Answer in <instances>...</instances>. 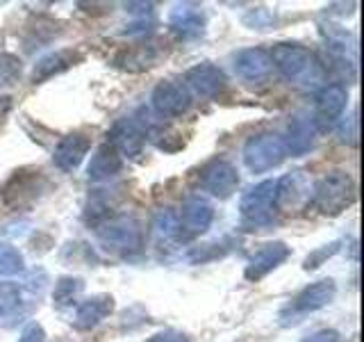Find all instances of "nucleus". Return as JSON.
I'll list each match as a JSON object with an SVG mask.
<instances>
[{"mask_svg": "<svg viewBox=\"0 0 364 342\" xmlns=\"http://www.w3.org/2000/svg\"><path fill=\"white\" fill-rule=\"evenodd\" d=\"M271 64L294 85L310 87L323 78V66L316 60V55L301 43L280 41L269 53Z\"/></svg>", "mask_w": 364, "mask_h": 342, "instance_id": "nucleus-1", "label": "nucleus"}, {"mask_svg": "<svg viewBox=\"0 0 364 342\" xmlns=\"http://www.w3.org/2000/svg\"><path fill=\"white\" fill-rule=\"evenodd\" d=\"M355 201V182L346 171H330L312 187L310 203L314 210L328 217H337Z\"/></svg>", "mask_w": 364, "mask_h": 342, "instance_id": "nucleus-2", "label": "nucleus"}, {"mask_svg": "<svg viewBox=\"0 0 364 342\" xmlns=\"http://www.w3.org/2000/svg\"><path fill=\"white\" fill-rule=\"evenodd\" d=\"M98 231L100 247L117 256H134L144 249V226L134 217H117L105 222Z\"/></svg>", "mask_w": 364, "mask_h": 342, "instance_id": "nucleus-3", "label": "nucleus"}, {"mask_svg": "<svg viewBox=\"0 0 364 342\" xmlns=\"http://www.w3.org/2000/svg\"><path fill=\"white\" fill-rule=\"evenodd\" d=\"M335 294H337V283L333 279H321L312 285H307V288H303L287 306H284V311L280 313L282 326H291L296 322H301L305 315L321 311L328 304H333Z\"/></svg>", "mask_w": 364, "mask_h": 342, "instance_id": "nucleus-4", "label": "nucleus"}, {"mask_svg": "<svg viewBox=\"0 0 364 342\" xmlns=\"http://www.w3.org/2000/svg\"><path fill=\"white\" fill-rule=\"evenodd\" d=\"M48 190V180L41 171L21 169L11 176L3 187V203L9 210H28L37 203L43 192Z\"/></svg>", "mask_w": 364, "mask_h": 342, "instance_id": "nucleus-5", "label": "nucleus"}, {"mask_svg": "<svg viewBox=\"0 0 364 342\" xmlns=\"http://www.w3.org/2000/svg\"><path fill=\"white\" fill-rule=\"evenodd\" d=\"M239 214L246 226H269L276 214V180H262L259 185L250 187L239 203Z\"/></svg>", "mask_w": 364, "mask_h": 342, "instance_id": "nucleus-6", "label": "nucleus"}, {"mask_svg": "<svg viewBox=\"0 0 364 342\" xmlns=\"http://www.w3.org/2000/svg\"><path fill=\"white\" fill-rule=\"evenodd\" d=\"M284 157H287V151H284L282 137L273 133L250 137L244 146V165L253 174H267L282 165Z\"/></svg>", "mask_w": 364, "mask_h": 342, "instance_id": "nucleus-7", "label": "nucleus"}, {"mask_svg": "<svg viewBox=\"0 0 364 342\" xmlns=\"http://www.w3.org/2000/svg\"><path fill=\"white\" fill-rule=\"evenodd\" d=\"M168 53L166 43L159 39H151V41H139L134 46H128L117 53V57L112 60V64L117 68H123V71L130 73H141L148 71V68L157 66L164 60Z\"/></svg>", "mask_w": 364, "mask_h": 342, "instance_id": "nucleus-8", "label": "nucleus"}, {"mask_svg": "<svg viewBox=\"0 0 364 342\" xmlns=\"http://www.w3.org/2000/svg\"><path fill=\"white\" fill-rule=\"evenodd\" d=\"M153 110L159 114V117L166 119H176L187 114L191 108V91L187 89L185 83H176V80H162L157 83V87L153 89Z\"/></svg>", "mask_w": 364, "mask_h": 342, "instance_id": "nucleus-9", "label": "nucleus"}, {"mask_svg": "<svg viewBox=\"0 0 364 342\" xmlns=\"http://www.w3.org/2000/svg\"><path fill=\"white\" fill-rule=\"evenodd\" d=\"M107 144H112L117 148V153L121 157H132L136 160L144 151V144H146V123L141 119H134V117H123L117 123L112 125V130L107 133Z\"/></svg>", "mask_w": 364, "mask_h": 342, "instance_id": "nucleus-10", "label": "nucleus"}, {"mask_svg": "<svg viewBox=\"0 0 364 342\" xmlns=\"http://www.w3.org/2000/svg\"><path fill=\"white\" fill-rule=\"evenodd\" d=\"M200 187L210 192L216 199L232 197L239 187V174L232 162L223 157H216L200 169Z\"/></svg>", "mask_w": 364, "mask_h": 342, "instance_id": "nucleus-11", "label": "nucleus"}, {"mask_svg": "<svg viewBox=\"0 0 364 342\" xmlns=\"http://www.w3.org/2000/svg\"><path fill=\"white\" fill-rule=\"evenodd\" d=\"M348 105V89L339 83L326 85L318 89L316 94V105H314V125L321 130H328L330 125H335L339 117L344 114Z\"/></svg>", "mask_w": 364, "mask_h": 342, "instance_id": "nucleus-12", "label": "nucleus"}, {"mask_svg": "<svg viewBox=\"0 0 364 342\" xmlns=\"http://www.w3.org/2000/svg\"><path fill=\"white\" fill-rule=\"evenodd\" d=\"M178 214V228H180V239H189L205 233L214 222V208L210 201L203 197H189Z\"/></svg>", "mask_w": 364, "mask_h": 342, "instance_id": "nucleus-13", "label": "nucleus"}, {"mask_svg": "<svg viewBox=\"0 0 364 342\" xmlns=\"http://www.w3.org/2000/svg\"><path fill=\"white\" fill-rule=\"evenodd\" d=\"M187 89L196 91L203 98H216L223 94L228 87V78L223 73V68H219L212 62H200L196 66H191L185 76Z\"/></svg>", "mask_w": 364, "mask_h": 342, "instance_id": "nucleus-14", "label": "nucleus"}, {"mask_svg": "<svg viewBox=\"0 0 364 342\" xmlns=\"http://www.w3.org/2000/svg\"><path fill=\"white\" fill-rule=\"evenodd\" d=\"M289 256H291V249L284 244V242H267V244H262L255 251V254L250 256L244 276L248 281H255L257 283V281L264 279L267 274H271L276 267H280Z\"/></svg>", "mask_w": 364, "mask_h": 342, "instance_id": "nucleus-15", "label": "nucleus"}, {"mask_svg": "<svg viewBox=\"0 0 364 342\" xmlns=\"http://www.w3.org/2000/svg\"><path fill=\"white\" fill-rule=\"evenodd\" d=\"M89 148H91L89 135L68 133L62 137L60 142H57L55 151H53V162L57 169L64 171V174H71V171H75L80 165H82V160L87 157Z\"/></svg>", "mask_w": 364, "mask_h": 342, "instance_id": "nucleus-16", "label": "nucleus"}, {"mask_svg": "<svg viewBox=\"0 0 364 342\" xmlns=\"http://www.w3.org/2000/svg\"><path fill=\"white\" fill-rule=\"evenodd\" d=\"M310 197L312 185L303 171H291L276 180V210H294L310 201Z\"/></svg>", "mask_w": 364, "mask_h": 342, "instance_id": "nucleus-17", "label": "nucleus"}, {"mask_svg": "<svg viewBox=\"0 0 364 342\" xmlns=\"http://www.w3.org/2000/svg\"><path fill=\"white\" fill-rule=\"evenodd\" d=\"M273 64L264 48H244L235 55V73L250 85H259L271 76Z\"/></svg>", "mask_w": 364, "mask_h": 342, "instance_id": "nucleus-18", "label": "nucleus"}, {"mask_svg": "<svg viewBox=\"0 0 364 342\" xmlns=\"http://www.w3.org/2000/svg\"><path fill=\"white\" fill-rule=\"evenodd\" d=\"M82 60H85V53L77 51V48H60L55 53L43 55L32 68V83L41 85V83H46V80H50L55 76L68 71V68L80 64Z\"/></svg>", "mask_w": 364, "mask_h": 342, "instance_id": "nucleus-19", "label": "nucleus"}, {"mask_svg": "<svg viewBox=\"0 0 364 342\" xmlns=\"http://www.w3.org/2000/svg\"><path fill=\"white\" fill-rule=\"evenodd\" d=\"M314 142H316L314 121L310 117H305V114H296L287 125V133H284V137H282L284 151L294 157H301V155L312 151Z\"/></svg>", "mask_w": 364, "mask_h": 342, "instance_id": "nucleus-20", "label": "nucleus"}, {"mask_svg": "<svg viewBox=\"0 0 364 342\" xmlns=\"http://www.w3.org/2000/svg\"><path fill=\"white\" fill-rule=\"evenodd\" d=\"M205 14L198 5H176L171 9L168 14V28L173 30V34H178L180 39L191 41V39H198L203 37L205 32Z\"/></svg>", "mask_w": 364, "mask_h": 342, "instance_id": "nucleus-21", "label": "nucleus"}, {"mask_svg": "<svg viewBox=\"0 0 364 342\" xmlns=\"http://www.w3.org/2000/svg\"><path fill=\"white\" fill-rule=\"evenodd\" d=\"M112 313H114V296L94 294L77 304L71 324L75 331H91V328H96L102 319H107Z\"/></svg>", "mask_w": 364, "mask_h": 342, "instance_id": "nucleus-22", "label": "nucleus"}, {"mask_svg": "<svg viewBox=\"0 0 364 342\" xmlns=\"http://www.w3.org/2000/svg\"><path fill=\"white\" fill-rule=\"evenodd\" d=\"M121 167H123V157L117 153V148L105 142L96 148L94 155H91L89 167H87V176H89V180H96V182L109 180L119 174Z\"/></svg>", "mask_w": 364, "mask_h": 342, "instance_id": "nucleus-23", "label": "nucleus"}, {"mask_svg": "<svg viewBox=\"0 0 364 342\" xmlns=\"http://www.w3.org/2000/svg\"><path fill=\"white\" fill-rule=\"evenodd\" d=\"M112 210H114L112 194L94 192L89 197L87 205H85V222L89 226H94V228H100L102 224L112 219Z\"/></svg>", "mask_w": 364, "mask_h": 342, "instance_id": "nucleus-24", "label": "nucleus"}, {"mask_svg": "<svg viewBox=\"0 0 364 342\" xmlns=\"http://www.w3.org/2000/svg\"><path fill=\"white\" fill-rule=\"evenodd\" d=\"M85 290V281L77 276H60L53 290V304L57 308H68L77 304V296Z\"/></svg>", "mask_w": 364, "mask_h": 342, "instance_id": "nucleus-25", "label": "nucleus"}, {"mask_svg": "<svg viewBox=\"0 0 364 342\" xmlns=\"http://www.w3.org/2000/svg\"><path fill=\"white\" fill-rule=\"evenodd\" d=\"M23 265L26 260H23L21 251L7 242H0V276H16L23 271Z\"/></svg>", "mask_w": 364, "mask_h": 342, "instance_id": "nucleus-26", "label": "nucleus"}, {"mask_svg": "<svg viewBox=\"0 0 364 342\" xmlns=\"http://www.w3.org/2000/svg\"><path fill=\"white\" fill-rule=\"evenodd\" d=\"M153 231L159 239H180V228H178V214L173 210H159L155 214Z\"/></svg>", "mask_w": 364, "mask_h": 342, "instance_id": "nucleus-27", "label": "nucleus"}, {"mask_svg": "<svg viewBox=\"0 0 364 342\" xmlns=\"http://www.w3.org/2000/svg\"><path fill=\"white\" fill-rule=\"evenodd\" d=\"M21 306V288L11 281H0V317H9Z\"/></svg>", "mask_w": 364, "mask_h": 342, "instance_id": "nucleus-28", "label": "nucleus"}, {"mask_svg": "<svg viewBox=\"0 0 364 342\" xmlns=\"http://www.w3.org/2000/svg\"><path fill=\"white\" fill-rule=\"evenodd\" d=\"M21 78V60L14 55H0V87L11 85Z\"/></svg>", "mask_w": 364, "mask_h": 342, "instance_id": "nucleus-29", "label": "nucleus"}, {"mask_svg": "<svg viewBox=\"0 0 364 342\" xmlns=\"http://www.w3.org/2000/svg\"><path fill=\"white\" fill-rule=\"evenodd\" d=\"M244 23L253 30H269V28H273V23H276V14L267 7H257V9L248 11L244 16Z\"/></svg>", "mask_w": 364, "mask_h": 342, "instance_id": "nucleus-30", "label": "nucleus"}, {"mask_svg": "<svg viewBox=\"0 0 364 342\" xmlns=\"http://www.w3.org/2000/svg\"><path fill=\"white\" fill-rule=\"evenodd\" d=\"M337 251H339V242L326 244L323 249L314 251L312 256H307V258H305V269H316V267H321V265H323V260L330 258V256H335Z\"/></svg>", "mask_w": 364, "mask_h": 342, "instance_id": "nucleus-31", "label": "nucleus"}, {"mask_svg": "<svg viewBox=\"0 0 364 342\" xmlns=\"http://www.w3.org/2000/svg\"><path fill=\"white\" fill-rule=\"evenodd\" d=\"M18 342H46V331L39 322H30L18 338Z\"/></svg>", "mask_w": 364, "mask_h": 342, "instance_id": "nucleus-32", "label": "nucleus"}, {"mask_svg": "<svg viewBox=\"0 0 364 342\" xmlns=\"http://www.w3.org/2000/svg\"><path fill=\"white\" fill-rule=\"evenodd\" d=\"M146 342H191V340L185 333H180V331L166 328V331H159V333L151 336Z\"/></svg>", "mask_w": 364, "mask_h": 342, "instance_id": "nucleus-33", "label": "nucleus"}, {"mask_svg": "<svg viewBox=\"0 0 364 342\" xmlns=\"http://www.w3.org/2000/svg\"><path fill=\"white\" fill-rule=\"evenodd\" d=\"M303 342H341V338L335 328H318L312 336H307Z\"/></svg>", "mask_w": 364, "mask_h": 342, "instance_id": "nucleus-34", "label": "nucleus"}, {"mask_svg": "<svg viewBox=\"0 0 364 342\" xmlns=\"http://www.w3.org/2000/svg\"><path fill=\"white\" fill-rule=\"evenodd\" d=\"M341 135H344V137H341L344 142H348L353 146L358 144V112L350 117V130H341Z\"/></svg>", "mask_w": 364, "mask_h": 342, "instance_id": "nucleus-35", "label": "nucleus"}, {"mask_svg": "<svg viewBox=\"0 0 364 342\" xmlns=\"http://www.w3.org/2000/svg\"><path fill=\"white\" fill-rule=\"evenodd\" d=\"M9 108H11L9 98H0V121H3V117L9 112Z\"/></svg>", "mask_w": 364, "mask_h": 342, "instance_id": "nucleus-36", "label": "nucleus"}]
</instances>
